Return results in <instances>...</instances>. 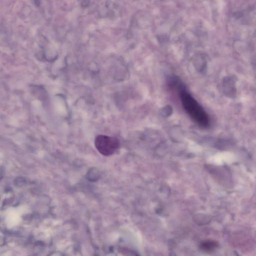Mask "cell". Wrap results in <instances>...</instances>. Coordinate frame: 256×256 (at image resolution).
<instances>
[{
  "label": "cell",
  "instance_id": "7a4b0ae2",
  "mask_svg": "<svg viewBox=\"0 0 256 256\" xmlns=\"http://www.w3.org/2000/svg\"><path fill=\"white\" fill-rule=\"evenodd\" d=\"M118 139L105 135H99L95 140V145L102 155L109 156L113 154L119 147Z\"/></svg>",
  "mask_w": 256,
  "mask_h": 256
},
{
  "label": "cell",
  "instance_id": "3957f363",
  "mask_svg": "<svg viewBox=\"0 0 256 256\" xmlns=\"http://www.w3.org/2000/svg\"><path fill=\"white\" fill-rule=\"evenodd\" d=\"M99 172L97 169L93 168L91 169L87 174V178L89 180L95 182L99 178Z\"/></svg>",
  "mask_w": 256,
  "mask_h": 256
},
{
  "label": "cell",
  "instance_id": "277c9868",
  "mask_svg": "<svg viewBox=\"0 0 256 256\" xmlns=\"http://www.w3.org/2000/svg\"><path fill=\"white\" fill-rule=\"evenodd\" d=\"M218 246V244L215 241H208L203 244V249L208 251H211L215 249Z\"/></svg>",
  "mask_w": 256,
  "mask_h": 256
},
{
  "label": "cell",
  "instance_id": "5b68a950",
  "mask_svg": "<svg viewBox=\"0 0 256 256\" xmlns=\"http://www.w3.org/2000/svg\"><path fill=\"white\" fill-rule=\"evenodd\" d=\"M172 112V109L170 106H167L163 108L161 114L165 117L169 116Z\"/></svg>",
  "mask_w": 256,
  "mask_h": 256
},
{
  "label": "cell",
  "instance_id": "6da1fadb",
  "mask_svg": "<svg viewBox=\"0 0 256 256\" xmlns=\"http://www.w3.org/2000/svg\"><path fill=\"white\" fill-rule=\"evenodd\" d=\"M183 88L179 91L180 100L184 109L199 125L204 127L208 126L209 119L207 113L192 96Z\"/></svg>",
  "mask_w": 256,
  "mask_h": 256
}]
</instances>
